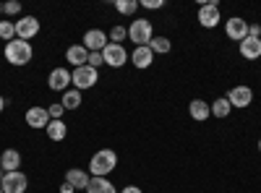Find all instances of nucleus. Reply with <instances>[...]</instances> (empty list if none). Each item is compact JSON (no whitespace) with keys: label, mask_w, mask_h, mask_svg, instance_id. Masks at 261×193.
Wrapping results in <instances>:
<instances>
[{"label":"nucleus","mask_w":261,"mask_h":193,"mask_svg":"<svg viewBox=\"0 0 261 193\" xmlns=\"http://www.w3.org/2000/svg\"><path fill=\"white\" fill-rule=\"evenodd\" d=\"M27 125L34 128V131H42V128H47L50 125V113H47V107H29L27 110Z\"/></svg>","instance_id":"f8f14e48"},{"label":"nucleus","mask_w":261,"mask_h":193,"mask_svg":"<svg viewBox=\"0 0 261 193\" xmlns=\"http://www.w3.org/2000/svg\"><path fill=\"white\" fill-rule=\"evenodd\" d=\"M115 167H118V154L113 149H99V152H94V157L89 162V175L92 178H107Z\"/></svg>","instance_id":"f257e3e1"},{"label":"nucleus","mask_w":261,"mask_h":193,"mask_svg":"<svg viewBox=\"0 0 261 193\" xmlns=\"http://www.w3.org/2000/svg\"><path fill=\"white\" fill-rule=\"evenodd\" d=\"M37 34H39V18H37V16H24V18L16 21V37H18V39L29 42V39L37 37Z\"/></svg>","instance_id":"9d476101"},{"label":"nucleus","mask_w":261,"mask_h":193,"mask_svg":"<svg viewBox=\"0 0 261 193\" xmlns=\"http://www.w3.org/2000/svg\"><path fill=\"white\" fill-rule=\"evenodd\" d=\"M241 55L246 60H258L261 58V39H253V37H246L241 42Z\"/></svg>","instance_id":"6ab92c4d"},{"label":"nucleus","mask_w":261,"mask_h":193,"mask_svg":"<svg viewBox=\"0 0 261 193\" xmlns=\"http://www.w3.org/2000/svg\"><path fill=\"white\" fill-rule=\"evenodd\" d=\"M139 6H141V8H149V11H157V8H162L165 3H162V0H141Z\"/></svg>","instance_id":"7c9ffc66"},{"label":"nucleus","mask_w":261,"mask_h":193,"mask_svg":"<svg viewBox=\"0 0 261 193\" xmlns=\"http://www.w3.org/2000/svg\"><path fill=\"white\" fill-rule=\"evenodd\" d=\"M227 102H230V107H235V110H246V107L253 102V89L251 87H232L230 89V94H227Z\"/></svg>","instance_id":"6e6552de"},{"label":"nucleus","mask_w":261,"mask_h":193,"mask_svg":"<svg viewBox=\"0 0 261 193\" xmlns=\"http://www.w3.org/2000/svg\"><path fill=\"white\" fill-rule=\"evenodd\" d=\"M130 63H134L136 68H149L151 63H154V52H151V47H134V52H130Z\"/></svg>","instance_id":"2eb2a0df"},{"label":"nucleus","mask_w":261,"mask_h":193,"mask_svg":"<svg viewBox=\"0 0 261 193\" xmlns=\"http://www.w3.org/2000/svg\"><path fill=\"white\" fill-rule=\"evenodd\" d=\"M60 193H76V188L68 185V183H63V185H60Z\"/></svg>","instance_id":"72a5a7b5"},{"label":"nucleus","mask_w":261,"mask_h":193,"mask_svg":"<svg viewBox=\"0 0 261 193\" xmlns=\"http://www.w3.org/2000/svg\"><path fill=\"white\" fill-rule=\"evenodd\" d=\"M3 55H6V60L11 63V66H27V63H32V58H34V50H32V45L29 42H24V39H11V42H6V50H3Z\"/></svg>","instance_id":"f03ea898"},{"label":"nucleus","mask_w":261,"mask_h":193,"mask_svg":"<svg viewBox=\"0 0 261 193\" xmlns=\"http://www.w3.org/2000/svg\"><path fill=\"white\" fill-rule=\"evenodd\" d=\"M225 34L232 39V42H243L248 37V21L241 18V16H232L225 21Z\"/></svg>","instance_id":"1a4fd4ad"},{"label":"nucleus","mask_w":261,"mask_h":193,"mask_svg":"<svg viewBox=\"0 0 261 193\" xmlns=\"http://www.w3.org/2000/svg\"><path fill=\"white\" fill-rule=\"evenodd\" d=\"M0 167H3V173H16L21 167V154L16 149H6V152L0 154Z\"/></svg>","instance_id":"a211bd4d"},{"label":"nucleus","mask_w":261,"mask_h":193,"mask_svg":"<svg viewBox=\"0 0 261 193\" xmlns=\"http://www.w3.org/2000/svg\"><path fill=\"white\" fill-rule=\"evenodd\" d=\"M120 193H144V190H141L139 185H125V188H123Z\"/></svg>","instance_id":"473e14b6"},{"label":"nucleus","mask_w":261,"mask_h":193,"mask_svg":"<svg viewBox=\"0 0 261 193\" xmlns=\"http://www.w3.org/2000/svg\"><path fill=\"white\" fill-rule=\"evenodd\" d=\"M6 104H8V102L3 99V94H0V113H3V110H6Z\"/></svg>","instance_id":"f704fd0d"},{"label":"nucleus","mask_w":261,"mask_h":193,"mask_svg":"<svg viewBox=\"0 0 261 193\" xmlns=\"http://www.w3.org/2000/svg\"><path fill=\"white\" fill-rule=\"evenodd\" d=\"M102 60L110 68H123L128 63V50L123 45H115V42H107V47L102 50Z\"/></svg>","instance_id":"39448f33"},{"label":"nucleus","mask_w":261,"mask_h":193,"mask_svg":"<svg viewBox=\"0 0 261 193\" xmlns=\"http://www.w3.org/2000/svg\"><path fill=\"white\" fill-rule=\"evenodd\" d=\"M97 81H99V71L92 68V66H81V68L71 71V84H73V89H79V92L92 89Z\"/></svg>","instance_id":"20e7f679"},{"label":"nucleus","mask_w":261,"mask_h":193,"mask_svg":"<svg viewBox=\"0 0 261 193\" xmlns=\"http://www.w3.org/2000/svg\"><path fill=\"white\" fill-rule=\"evenodd\" d=\"M86 66H92V68H97V71H99V66H105L102 52H89V63H86Z\"/></svg>","instance_id":"c756f323"},{"label":"nucleus","mask_w":261,"mask_h":193,"mask_svg":"<svg viewBox=\"0 0 261 193\" xmlns=\"http://www.w3.org/2000/svg\"><path fill=\"white\" fill-rule=\"evenodd\" d=\"M188 115H191L193 120L204 123V120L212 118V107H209V102H204V99H191V104H188Z\"/></svg>","instance_id":"dca6fc26"},{"label":"nucleus","mask_w":261,"mask_h":193,"mask_svg":"<svg viewBox=\"0 0 261 193\" xmlns=\"http://www.w3.org/2000/svg\"><path fill=\"white\" fill-rule=\"evenodd\" d=\"M107 42H110V39H107V34H105L102 29H89V32L84 34L81 45L89 50V52H102V50L107 47Z\"/></svg>","instance_id":"9b49d317"},{"label":"nucleus","mask_w":261,"mask_h":193,"mask_svg":"<svg viewBox=\"0 0 261 193\" xmlns=\"http://www.w3.org/2000/svg\"><path fill=\"white\" fill-rule=\"evenodd\" d=\"M258 152H261V139H258Z\"/></svg>","instance_id":"e433bc0d"},{"label":"nucleus","mask_w":261,"mask_h":193,"mask_svg":"<svg viewBox=\"0 0 261 193\" xmlns=\"http://www.w3.org/2000/svg\"><path fill=\"white\" fill-rule=\"evenodd\" d=\"M3 175H6V173H3V167H0V180H3Z\"/></svg>","instance_id":"c9c22d12"},{"label":"nucleus","mask_w":261,"mask_h":193,"mask_svg":"<svg viewBox=\"0 0 261 193\" xmlns=\"http://www.w3.org/2000/svg\"><path fill=\"white\" fill-rule=\"evenodd\" d=\"M128 37L130 42H136V47H146L149 42H151V21L149 18H134L130 21V26H128Z\"/></svg>","instance_id":"7ed1b4c3"},{"label":"nucleus","mask_w":261,"mask_h":193,"mask_svg":"<svg viewBox=\"0 0 261 193\" xmlns=\"http://www.w3.org/2000/svg\"><path fill=\"white\" fill-rule=\"evenodd\" d=\"M149 47H151V52H154V55H167L172 50V42L167 37H151Z\"/></svg>","instance_id":"b1692460"},{"label":"nucleus","mask_w":261,"mask_h":193,"mask_svg":"<svg viewBox=\"0 0 261 193\" xmlns=\"http://www.w3.org/2000/svg\"><path fill=\"white\" fill-rule=\"evenodd\" d=\"M60 104H63V110H79V107H81V92H79V89H68V92H63Z\"/></svg>","instance_id":"4be33fe9"},{"label":"nucleus","mask_w":261,"mask_h":193,"mask_svg":"<svg viewBox=\"0 0 261 193\" xmlns=\"http://www.w3.org/2000/svg\"><path fill=\"white\" fill-rule=\"evenodd\" d=\"M3 13L6 16H18L21 13V3L18 0H8V3H3Z\"/></svg>","instance_id":"cd10ccee"},{"label":"nucleus","mask_w":261,"mask_h":193,"mask_svg":"<svg viewBox=\"0 0 261 193\" xmlns=\"http://www.w3.org/2000/svg\"><path fill=\"white\" fill-rule=\"evenodd\" d=\"M220 21H222V16H220V6H217V0H209V3L199 6V24L204 29H214Z\"/></svg>","instance_id":"0eeeda50"},{"label":"nucleus","mask_w":261,"mask_h":193,"mask_svg":"<svg viewBox=\"0 0 261 193\" xmlns=\"http://www.w3.org/2000/svg\"><path fill=\"white\" fill-rule=\"evenodd\" d=\"M65 60H68V66L81 68V66L89 63V50H86L84 45H71L68 50H65Z\"/></svg>","instance_id":"4468645a"},{"label":"nucleus","mask_w":261,"mask_h":193,"mask_svg":"<svg viewBox=\"0 0 261 193\" xmlns=\"http://www.w3.org/2000/svg\"><path fill=\"white\" fill-rule=\"evenodd\" d=\"M125 37H128V29H125V26H120V24H118V26H113V29H110V42H115V45H120V42H123Z\"/></svg>","instance_id":"bb28decb"},{"label":"nucleus","mask_w":261,"mask_h":193,"mask_svg":"<svg viewBox=\"0 0 261 193\" xmlns=\"http://www.w3.org/2000/svg\"><path fill=\"white\" fill-rule=\"evenodd\" d=\"M47 84L53 92H68L71 89V71L68 68H53Z\"/></svg>","instance_id":"ddd939ff"},{"label":"nucleus","mask_w":261,"mask_h":193,"mask_svg":"<svg viewBox=\"0 0 261 193\" xmlns=\"http://www.w3.org/2000/svg\"><path fill=\"white\" fill-rule=\"evenodd\" d=\"M86 193H118V188L110 183V178H92Z\"/></svg>","instance_id":"aec40b11"},{"label":"nucleus","mask_w":261,"mask_h":193,"mask_svg":"<svg viewBox=\"0 0 261 193\" xmlns=\"http://www.w3.org/2000/svg\"><path fill=\"white\" fill-rule=\"evenodd\" d=\"M0 13H3V3H0Z\"/></svg>","instance_id":"4c0bfd02"},{"label":"nucleus","mask_w":261,"mask_h":193,"mask_svg":"<svg viewBox=\"0 0 261 193\" xmlns=\"http://www.w3.org/2000/svg\"><path fill=\"white\" fill-rule=\"evenodd\" d=\"M0 193H3V188H0Z\"/></svg>","instance_id":"58836bf2"},{"label":"nucleus","mask_w":261,"mask_h":193,"mask_svg":"<svg viewBox=\"0 0 261 193\" xmlns=\"http://www.w3.org/2000/svg\"><path fill=\"white\" fill-rule=\"evenodd\" d=\"M45 131H47L50 141H63L65 136H68V125H65L63 120H50V125L45 128Z\"/></svg>","instance_id":"412c9836"},{"label":"nucleus","mask_w":261,"mask_h":193,"mask_svg":"<svg viewBox=\"0 0 261 193\" xmlns=\"http://www.w3.org/2000/svg\"><path fill=\"white\" fill-rule=\"evenodd\" d=\"M47 113H50V120H63V113L65 110H63V104L58 102V104H50L47 107Z\"/></svg>","instance_id":"c85d7f7f"},{"label":"nucleus","mask_w":261,"mask_h":193,"mask_svg":"<svg viewBox=\"0 0 261 193\" xmlns=\"http://www.w3.org/2000/svg\"><path fill=\"white\" fill-rule=\"evenodd\" d=\"M113 6H115V11H118V13H123V16H134V13L141 8V6L136 3V0H115Z\"/></svg>","instance_id":"393cba45"},{"label":"nucleus","mask_w":261,"mask_h":193,"mask_svg":"<svg viewBox=\"0 0 261 193\" xmlns=\"http://www.w3.org/2000/svg\"><path fill=\"white\" fill-rule=\"evenodd\" d=\"M0 39H6V42L16 39V24L13 21H0Z\"/></svg>","instance_id":"a878e982"},{"label":"nucleus","mask_w":261,"mask_h":193,"mask_svg":"<svg viewBox=\"0 0 261 193\" xmlns=\"http://www.w3.org/2000/svg\"><path fill=\"white\" fill-rule=\"evenodd\" d=\"M248 37L261 39V26H258V24H248Z\"/></svg>","instance_id":"2f4dec72"},{"label":"nucleus","mask_w":261,"mask_h":193,"mask_svg":"<svg viewBox=\"0 0 261 193\" xmlns=\"http://www.w3.org/2000/svg\"><path fill=\"white\" fill-rule=\"evenodd\" d=\"M209 107H212V115H214V118H220V120H222V118H227V115L232 113V107H230L227 97H220V99H214V102H212Z\"/></svg>","instance_id":"5701e85b"},{"label":"nucleus","mask_w":261,"mask_h":193,"mask_svg":"<svg viewBox=\"0 0 261 193\" xmlns=\"http://www.w3.org/2000/svg\"><path fill=\"white\" fill-rule=\"evenodd\" d=\"M0 188H3V193H27L29 178L21 173V170H16V173H6L3 180H0Z\"/></svg>","instance_id":"423d86ee"},{"label":"nucleus","mask_w":261,"mask_h":193,"mask_svg":"<svg viewBox=\"0 0 261 193\" xmlns=\"http://www.w3.org/2000/svg\"><path fill=\"white\" fill-rule=\"evenodd\" d=\"M89 180H92V178H89V173H86V170H79V167H71L68 173H65V183L73 185L76 190H79V188H84V190H86V188H89Z\"/></svg>","instance_id":"f3484780"}]
</instances>
